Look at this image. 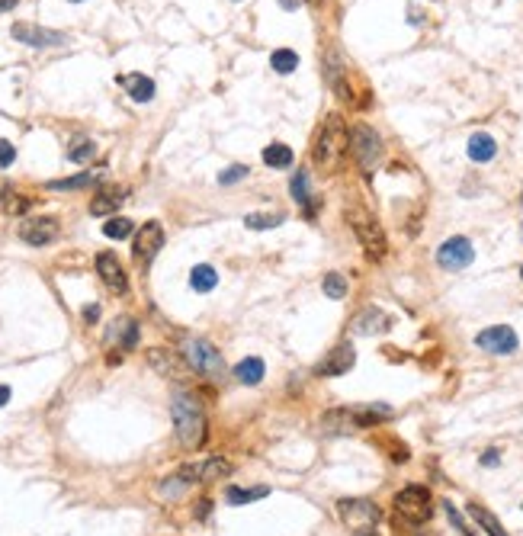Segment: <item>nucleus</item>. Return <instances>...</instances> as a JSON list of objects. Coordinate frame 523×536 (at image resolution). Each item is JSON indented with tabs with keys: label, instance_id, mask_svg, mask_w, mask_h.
<instances>
[{
	"label": "nucleus",
	"instance_id": "obj_23",
	"mask_svg": "<svg viewBox=\"0 0 523 536\" xmlns=\"http://www.w3.org/2000/svg\"><path fill=\"white\" fill-rule=\"evenodd\" d=\"M469 514H472V517H475V523H478V527H482L488 536H507V533H504V527L498 523V517L485 511L482 504H469Z\"/></svg>",
	"mask_w": 523,
	"mask_h": 536
},
{
	"label": "nucleus",
	"instance_id": "obj_34",
	"mask_svg": "<svg viewBox=\"0 0 523 536\" xmlns=\"http://www.w3.org/2000/svg\"><path fill=\"white\" fill-rule=\"evenodd\" d=\"M225 472H232V466H228L225 460H218V456L202 466V478H218V476H225Z\"/></svg>",
	"mask_w": 523,
	"mask_h": 536
},
{
	"label": "nucleus",
	"instance_id": "obj_15",
	"mask_svg": "<svg viewBox=\"0 0 523 536\" xmlns=\"http://www.w3.org/2000/svg\"><path fill=\"white\" fill-rule=\"evenodd\" d=\"M389 327H392V318L383 309H376V305H366L363 311H357V318H353V334H363V337L385 334Z\"/></svg>",
	"mask_w": 523,
	"mask_h": 536
},
{
	"label": "nucleus",
	"instance_id": "obj_36",
	"mask_svg": "<svg viewBox=\"0 0 523 536\" xmlns=\"http://www.w3.org/2000/svg\"><path fill=\"white\" fill-rule=\"evenodd\" d=\"M97 318H100V305L93 302V305H83V321L87 325H97Z\"/></svg>",
	"mask_w": 523,
	"mask_h": 536
},
{
	"label": "nucleus",
	"instance_id": "obj_27",
	"mask_svg": "<svg viewBox=\"0 0 523 536\" xmlns=\"http://www.w3.org/2000/svg\"><path fill=\"white\" fill-rule=\"evenodd\" d=\"M321 289L328 299H344V295H347V279H344L341 273H328V277L321 279Z\"/></svg>",
	"mask_w": 523,
	"mask_h": 536
},
{
	"label": "nucleus",
	"instance_id": "obj_6",
	"mask_svg": "<svg viewBox=\"0 0 523 536\" xmlns=\"http://www.w3.org/2000/svg\"><path fill=\"white\" fill-rule=\"evenodd\" d=\"M183 357H186V363H190L200 376H222V369H225L222 353H218L206 337H186V341H183Z\"/></svg>",
	"mask_w": 523,
	"mask_h": 536
},
{
	"label": "nucleus",
	"instance_id": "obj_22",
	"mask_svg": "<svg viewBox=\"0 0 523 536\" xmlns=\"http://www.w3.org/2000/svg\"><path fill=\"white\" fill-rule=\"evenodd\" d=\"M109 341H119L122 347H135L138 343V325L132 318H116V325L109 331Z\"/></svg>",
	"mask_w": 523,
	"mask_h": 536
},
{
	"label": "nucleus",
	"instance_id": "obj_26",
	"mask_svg": "<svg viewBox=\"0 0 523 536\" xmlns=\"http://www.w3.org/2000/svg\"><path fill=\"white\" fill-rule=\"evenodd\" d=\"M282 222V216L280 212H250V216H244V225L248 228H254V232H264V228H276Z\"/></svg>",
	"mask_w": 523,
	"mask_h": 536
},
{
	"label": "nucleus",
	"instance_id": "obj_21",
	"mask_svg": "<svg viewBox=\"0 0 523 536\" xmlns=\"http://www.w3.org/2000/svg\"><path fill=\"white\" fill-rule=\"evenodd\" d=\"M190 286L196 289V293H212L218 286V273L216 267H209V263H200V267H193L190 273Z\"/></svg>",
	"mask_w": 523,
	"mask_h": 536
},
{
	"label": "nucleus",
	"instance_id": "obj_4",
	"mask_svg": "<svg viewBox=\"0 0 523 536\" xmlns=\"http://www.w3.org/2000/svg\"><path fill=\"white\" fill-rule=\"evenodd\" d=\"M395 514H399V520H405L408 527H421V523H427L431 514H433L431 492H427L424 485L401 488V492L395 494Z\"/></svg>",
	"mask_w": 523,
	"mask_h": 536
},
{
	"label": "nucleus",
	"instance_id": "obj_30",
	"mask_svg": "<svg viewBox=\"0 0 523 536\" xmlns=\"http://www.w3.org/2000/svg\"><path fill=\"white\" fill-rule=\"evenodd\" d=\"M292 200L299 202V206H308V174L299 170V174L292 177Z\"/></svg>",
	"mask_w": 523,
	"mask_h": 536
},
{
	"label": "nucleus",
	"instance_id": "obj_38",
	"mask_svg": "<svg viewBox=\"0 0 523 536\" xmlns=\"http://www.w3.org/2000/svg\"><path fill=\"white\" fill-rule=\"evenodd\" d=\"M10 402V386H0V408Z\"/></svg>",
	"mask_w": 523,
	"mask_h": 536
},
{
	"label": "nucleus",
	"instance_id": "obj_24",
	"mask_svg": "<svg viewBox=\"0 0 523 536\" xmlns=\"http://www.w3.org/2000/svg\"><path fill=\"white\" fill-rule=\"evenodd\" d=\"M270 65H273L276 74H289V71L299 67V55H296L292 49H276L273 55H270Z\"/></svg>",
	"mask_w": 523,
	"mask_h": 536
},
{
	"label": "nucleus",
	"instance_id": "obj_33",
	"mask_svg": "<svg viewBox=\"0 0 523 536\" xmlns=\"http://www.w3.org/2000/svg\"><path fill=\"white\" fill-rule=\"evenodd\" d=\"M244 177H248V168H244V164H232L228 170H222V174H218V184L232 186V184H238V180H244Z\"/></svg>",
	"mask_w": 523,
	"mask_h": 536
},
{
	"label": "nucleus",
	"instance_id": "obj_11",
	"mask_svg": "<svg viewBox=\"0 0 523 536\" xmlns=\"http://www.w3.org/2000/svg\"><path fill=\"white\" fill-rule=\"evenodd\" d=\"M19 238L26 244H33V247H45L58 238V222L51 216H42V218H26L23 225H19Z\"/></svg>",
	"mask_w": 523,
	"mask_h": 536
},
{
	"label": "nucleus",
	"instance_id": "obj_39",
	"mask_svg": "<svg viewBox=\"0 0 523 536\" xmlns=\"http://www.w3.org/2000/svg\"><path fill=\"white\" fill-rule=\"evenodd\" d=\"M17 7V0H0V13H7V10Z\"/></svg>",
	"mask_w": 523,
	"mask_h": 536
},
{
	"label": "nucleus",
	"instance_id": "obj_42",
	"mask_svg": "<svg viewBox=\"0 0 523 536\" xmlns=\"http://www.w3.org/2000/svg\"><path fill=\"white\" fill-rule=\"evenodd\" d=\"M308 3H321V0H308Z\"/></svg>",
	"mask_w": 523,
	"mask_h": 536
},
{
	"label": "nucleus",
	"instance_id": "obj_20",
	"mask_svg": "<svg viewBox=\"0 0 523 536\" xmlns=\"http://www.w3.org/2000/svg\"><path fill=\"white\" fill-rule=\"evenodd\" d=\"M292 148L289 145H282V142H273V145H266L264 148V164L266 168H276V170H282V168H292Z\"/></svg>",
	"mask_w": 523,
	"mask_h": 536
},
{
	"label": "nucleus",
	"instance_id": "obj_17",
	"mask_svg": "<svg viewBox=\"0 0 523 536\" xmlns=\"http://www.w3.org/2000/svg\"><path fill=\"white\" fill-rule=\"evenodd\" d=\"M494 154H498V142H494L488 132H475L472 138H469V158H472L475 164H488Z\"/></svg>",
	"mask_w": 523,
	"mask_h": 536
},
{
	"label": "nucleus",
	"instance_id": "obj_45",
	"mask_svg": "<svg viewBox=\"0 0 523 536\" xmlns=\"http://www.w3.org/2000/svg\"><path fill=\"white\" fill-rule=\"evenodd\" d=\"M520 235H523V225H520Z\"/></svg>",
	"mask_w": 523,
	"mask_h": 536
},
{
	"label": "nucleus",
	"instance_id": "obj_14",
	"mask_svg": "<svg viewBox=\"0 0 523 536\" xmlns=\"http://www.w3.org/2000/svg\"><path fill=\"white\" fill-rule=\"evenodd\" d=\"M353 363H357V350L350 347L347 341L337 343L328 357L321 360V366H318V376H344V373H350L353 369Z\"/></svg>",
	"mask_w": 523,
	"mask_h": 536
},
{
	"label": "nucleus",
	"instance_id": "obj_28",
	"mask_svg": "<svg viewBox=\"0 0 523 536\" xmlns=\"http://www.w3.org/2000/svg\"><path fill=\"white\" fill-rule=\"evenodd\" d=\"M93 151H97V145H93L90 138H77V142L67 148V158L74 161V164H83V161L93 158Z\"/></svg>",
	"mask_w": 523,
	"mask_h": 536
},
{
	"label": "nucleus",
	"instance_id": "obj_29",
	"mask_svg": "<svg viewBox=\"0 0 523 536\" xmlns=\"http://www.w3.org/2000/svg\"><path fill=\"white\" fill-rule=\"evenodd\" d=\"M103 235L113 238V241L129 238V235H132V222H129V218H109L106 225H103Z\"/></svg>",
	"mask_w": 523,
	"mask_h": 536
},
{
	"label": "nucleus",
	"instance_id": "obj_7",
	"mask_svg": "<svg viewBox=\"0 0 523 536\" xmlns=\"http://www.w3.org/2000/svg\"><path fill=\"white\" fill-rule=\"evenodd\" d=\"M350 148L357 154L360 168L363 170H373L379 154H383V138L376 132L373 126H366V122H357V126L350 129Z\"/></svg>",
	"mask_w": 523,
	"mask_h": 536
},
{
	"label": "nucleus",
	"instance_id": "obj_1",
	"mask_svg": "<svg viewBox=\"0 0 523 536\" xmlns=\"http://www.w3.org/2000/svg\"><path fill=\"white\" fill-rule=\"evenodd\" d=\"M347 148H350V129H347V122H344V116H337V113L324 116L321 129H318V135H315V145H312L315 164H321V168H328V170H337L344 154H347Z\"/></svg>",
	"mask_w": 523,
	"mask_h": 536
},
{
	"label": "nucleus",
	"instance_id": "obj_25",
	"mask_svg": "<svg viewBox=\"0 0 523 536\" xmlns=\"http://www.w3.org/2000/svg\"><path fill=\"white\" fill-rule=\"evenodd\" d=\"M266 492L270 488H228L225 492V498H228V504H250V501H257V498H266Z\"/></svg>",
	"mask_w": 523,
	"mask_h": 536
},
{
	"label": "nucleus",
	"instance_id": "obj_44",
	"mask_svg": "<svg viewBox=\"0 0 523 536\" xmlns=\"http://www.w3.org/2000/svg\"><path fill=\"white\" fill-rule=\"evenodd\" d=\"M71 3H81V0H71Z\"/></svg>",
	"mask_w": 523,
	"mask_h": 536
},
{
	"label": "nucleus",
	"instance_id": "obj_40",
	"mask_svg": "<svg viewBox=\"0 0 523 536\" xmlns=\"http://www.w3.org/2000/svg\"><path fill=\"white\" fill-rule=\"evenodd\" d=\"M280 3H282L286 10H292V7H296V0H280Z\"/></svg>",
	"mask_w": 523,
	"mask_h": 536
},
{
	"label": "nucleus",
	"instance_id": "obj_18",
	"mask_svg": "<svg viewBox=\"0 0 523 536\" xmlns=\"http://www.w3.org/2000/svg\"><path fill=\"white\" fill-rule=\"evenodd\" d=\"M122 200H125V190H103V193H97L90 200V212L93 216H113L122 206Z\"/></svg>",
	"mask_w": 523,
	"mask_h": 536
},
{
	"label": "nucleus",
	"instance_id": "obj_35",
	"mask_svg": "<svg viewBox=\"0 0 523 536\" xmlns=\"http://www.w3.org/2000/svg\"><path fill=\"white\" fill-rule=\"evenodd\" d=\"M13 161H17V148H13L7 138H0V170H7Z\"/></svg>",
	"mask_w": 523,
	"mask_h": 536
},
{
	"label": "nucleus",
	"instance_id": "obj_10",
	"mask_svg": "<svg viewBox=\"0 0 523 536\" xmlns=\"http://www.w3.org/2000/svg\"><path fill=\"white\" fill-rule=\"evenodd\" d=\"M475 343H478L482 350H488V353L507 357V353H514V350H517V343H520V341H517L514 327H507V325H491V327H485V331H478Z\"/></svg>",
	"mask_w": 523,
	"mask_h": 536
},
{
	"label": "nucleus",
	"instance_id": "obj_31",
	"mask_svg": "<svg viewBox=\"0 0 523 536\" xmlns=\"http://www.w3.org/2000/svg\"><path fill=\"white\" fill-rule=\"evenodd\" d=\"M93 184V174H77L71 180H55L49 184V190H81V186H90Z\"/></svg>",
	"mask_w": 523,
	"mask_h": 536
},
{
	"label": "nucleus",
	"instance_id": "obj_2",
	"mask_svg": "<svg viewBox=\"0 0 523 536\" xmlns=\"http://www.w3.org/2000/svg\"><path fill=\"white\" fill-rule=\"evenodd\" d=\"M170 411H174V424H177V437L186 450H196L206 440V414H202V405L196 395L190 392H177L174 402H170Z\"/></svg>",
	"mask_w": 523,
	"mask_h": 536
},
{
	"label": "nucleus",
	"instance_id": "obj_16",
	"mask_svg": "<svg viewBox=\"0 0 523 536\" xmlns=\"http://www.w3.org/2000/svg\"><path fill=\"white\" fill-rule=\"evenodd\" d=\"M119 87H122L135 103H148L154 97V81L145 74H122L119 77Z\"/></svg>",
	"mask_w": 523,
	"mask_h": 536
},
{
	"label": "nucleus",
	"instance_id": "obj_37",
	"mask_svg": "<svg viewBox=\"0 0 523 536\" xmlns=\"http://www.w3.org/2000/svg\"><path fill=\"white\" fill-rule=\"evenodd\" d=\"M501 462V453L498 450H491V453H485L482 456V466H498Z\"/></svg>",
	"mask_w": 523,
	"mask_h": 536
},
{
	"label": "nucleus",
	"instance_id": "obj_13",
	"mask_svg": "<svg viewBox=\"0 0 523 536\" xmlns=\"http://www.w3.org/2000/svg\"><path fill=\"white\" fill-rule=\"evenodd\" d=\"M13 39H19L26 45H35V49H45V45H65L67 35L55 33V29H42V26H33V23H17L13 26Z\"/></svg>",
	"mask_w": 523,
	"mask_h": 536
},
{
	"label": "nucleus",
	"instance_id": "obj_8",
	"mask_svg": "<svg viewBox=\"0 0 523 536\" xmlns=\"http://www.w3.org/2000/svg\"><path fill=\"white\" fill-rule=\"evenodd\" d=\"M161 247H164V228H161L158 222H145V225L138 228V235H135V244H132L135 263L148 267Z\"/></svg>",
	"mask_w": 523,
	"mask_h": 536
},
{
	"label": "nucleus",
	"instance_id": "obj_41",
	"mask_svg": "<svg viewBox=\"0 0 523 536\" xmlns=\"http://www.w3.org/2000/svg\"><path fill=\"white\" fill-rule=\"evenodd\" d=\"M353 536H376V533H353Z\"/></svg>",
	"mask_w": 523,
	"mask_h": 536
},
{
	"label": "nucleus",
	"instance_id": "obj_12",
	"mask_svg": "<svg viewBox=\"0 0 523 536\" xmlns=\"http://www.w3.org/2000/svg\"><path fill=\"white\" fill-rule=\"evenodd\" d=\"M97 273H100V279L113 289V293L122 295L125 289H129V279H125V270L122 263H119V257L113 251H100L97 254Z\"/></svg>",
	"mask_w": 523,
	"mask_h": 536
},
{
	"label": "nucleus",
	"instance_id": "obj_43",
	"mask_svg": "<svg viewBox=\"0 0 523 536\" xmlns=\"http://www.w3.org/2000/svg\"><path fill=\"white\" fill-rule=\"evenodd\" d=\"M520 279H523V267H520Z\"/></svg>",
	"mask_w": 523,
	"mask_h": 536
},
{
	"label": "nucleus",
	"instance_id": "obj_5",
	"mask_svg": "<svg viewBox=\"0 0 523 536\" xmlns=\"http://www.w3.org/2000/svg\"><path fill=\"white\" fill-rule=\"evenodd\" d=\"M337 514H341L344 527L353 530V533H376V523H379V507L366 498H344L337 501Z\"/></svg>",
	"mask_w": 523,
	"mask_h": 536
},
{
	"label": "nucleus",
	"instance_id": "obj_9",
	"mask_svg": "<svg viewBox=\"0 0 523 536\" xmlns=\"http://www.w3.org/2000/svg\"><path fill=\"white\" fill-rule=\"evenodd\" d=\"M472 260H475V247H472V241L462 235L443 241L440 251H437V263H440L443 270H465Z\"/></svg>",
	"mask_w": 523,
	"mask_h": 536
},
{
	"label": "nucleus",
	"instance_id": "obj_32",
	"mask_svg": "<svg viewBox=\"0 0 523 536\" xmlns=\"http://www.w3.org/2000/svg\"><path fill=\"white\" fill-rule=\"evenodd\" d=\"M148 360H151V366H158L161 373H174V360H170V353L161 350V347H154V350L148 353Z\"/></svg>",
	"mask_w": 523,
	"mask_h": 536
},
{
	"label": "nucleus",
	"instance_id": "obj_46",
	"mask_svg": "<svg viewBox=\"0 0 523 536\" xmlns=\"http://www.w3.org/2000/svg\"><path fill=\"white\" fill-rule=\"evenodd\" d=\"M520 202H523V196H520Z\"/></svg>",
	"mask_w": 523,
	"mask_h": 536
},
{
	"label": "nucleus",
	"instance_id": "obj_3",
	"mask_svg": "<svg viewBox=\"0 0 523 536\" xmlns=\"http://www.w3.org/2000/svg\"><path fill=\"white\" fill-rule=\"evenodd\" d=\"M347 222L353 225V232H357V241L363 244V251H366V257L369 260H383L385 257V251H389V241H385V232H383V225L376 222L373 216L366 209H347Z\"/></svg>",
	"mask_w": 523,
	"mask_h": 536
},
{
	"label": "nucleus",
	"instance_id": "obj_19",
	"mask_svg": "<svg viewBox=\"0 0 523 536\" xmlns=\"http://www.w3.org/2000/svg\"><path fill=\"white\" fill-rule=\"evenodd\" d=\"M264 373H266V366L260 357H248V360H241L234 366V379L244 382V386H257L260 379H264Z\"/></svg>",
	"mask_w": 523,
	"mask_h": 536
}]
</instances>
